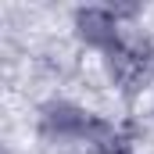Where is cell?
<instances>
[{"instance_id": "obj_1", "label": "cell", "mask_w": 154, "mask_h": 154, "mask_svg": "<svg viewBox=\"0 0 154 154\" xmlns=\"http://www.w3.org/2000/svg\"><path fill=\"white\" fill-rule=\"evenodd\" d=\"M75 25H79V32H82L86 43L104 47V50H118V22H115L111 11H104V7H86V11L75 14Z\"/></svg>"}]
</instances>
